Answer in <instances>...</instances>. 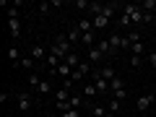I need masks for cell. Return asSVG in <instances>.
<instances>
[{
	"label": "cell",
	"mask_w": 156,
	"mask_h": 117,
	"mask_svg": "<svg viewBox=\"0 0 156 117\" xmlns=\"http://www.w3.org/2000/svg\"><path fill=\"white\" fill-rule=\"evenodd\" d=\"M122 16L128 18L130 23H135V26H140V23H148V21H151V13H146L143 8H140V3H128V5L122 8Z\"/></svg>",
	"instance_id": "cell-1"
},
{
	"label": "cell",
	"mask_w": 156,
	"mask_h": 117,
	"mask_svg": "<svg viewBox=\"0 0 156 117\" xmlns=\"http://www.w3.org/2000/svg\"><path fill=\"white\" fill-rule=\"evenodd\" d=\"M109 47H112V52H117V50H130V42H128V37H122L120 31H112Z\"/></svg>",
	"instance_id": "cell-2"
},
{
	"label": "cell",
	"mask_w": 156,
	"mask_h": 117,
	"mask_svg": "<svg viewBox=\"0 0 156 117\" xmlns=\"http://www.w3.org/2000/svg\"><path fill=\"white\" fill-rule=\"evenodd\" d=\"M91 83L96 86V91H99V94H109V81H104V78L99 76V73H91Z\"/></svg>",
	"instance_id": "cell-3"
},
{
	"label": "cell",
	"mask_w": 156,
	"mask_h": 117,
	"mask_svg": "<svg viewBox=\"0 0 156 117\" xmlns=\"http://www.w3.org/2000/svg\"><path fill=\"white\" fill-rule=\"evenodd\" d=\"M16 104H18L21 112H29V109H31V96H29L26 91H18V94H16Z\"/></svg>",
	"instance_id": "cell-4"
},
{
	"label": "cell",
	"mask_w": 156,
	"mask_h": 117,
	"mask_svg": "<svg viewBox=\"0 0 156 117\" xmlns=\"http://www.w3.org/2000/svg\"><path fill=\"white\" fill-rule=\"evenodd\" d=\"M151 104H154V94H140L138 99H135V107H138V112H146Z\"/></svg>",
	"instance_id": "cell-5"
},
{
	"label": "cell",
	"mask_w": 156,
	"mask_h": 117,
	"mask_svg": "<svg viewBox=\"0 0 156 117\" xmlns=\"http://www.w3.org/2000/svg\"><path fill=\"white\" fill-rule=\"evenodd\" d=\"M29 55H31L34 60L39 62V60H47V55H50V52H47L42 44H31V47H29Z\"/></svg>",
	"instance_id": "cell-6"
},
{
	"label": "cell",
	"mask_w": 156,
	"mask_h": 117,
	"mask_svg": "<svg viewBox=\"0 0 156 117\" xmlns=\"http://www.w3.org/2000/svg\"><path fill=\"white\" fill-rule=\"evenodd\" d=\"M8 34H11L13 39L21 37V18H8Z\"/></svg>",
	"instance_id": "cell-7"
},
{
	"label": "cell",
	"mask_w": 156,
	"mask_h": 117,
	"mask_svg": "<svg viewBox=\"0 0 156 117\" xmlns=\"http://www.w3.org/2000/svg\"><path fill=\"white\" fill-rule=\"evenodd\" d=\"M65 39H68V42H70V44H76V42H81V39H83V31L78 29V23H76V26H73V29H68Z\"/></svg>",
	"instance_id": "cell-8"
},
{
	"label": "cell",
	"mask_w": 156,
	"mask_h": 117,
	"mask_svg": "<svg viewBox=\"0 0 156 117\" xmlns=\"http://www.w3.org/2000/svg\"><path fill=\"white\" fill-rule=\"evenodd\" d=\"M101 60H104V52H101L99 47H89V62L91 65H99Z\"/></svg>",
	"instance_id": "cell-9"
},
{
	"label": "cell",
	"mask_w": 156,
	"mask_h": 117,
	"mask_svg": "<svg viewBox=\"0 0 156 117\" xmlns=\"http://www.w3.org/2000/svg\"><path fill=\"white\" fill-rule=\"evenodd\" d=\"M18 68H23V70L34 73V68H37V60H34V57H31V55H29V52H26V55L21 57V62H18Z\"/></svg>",
	"instance_id": "cell-10"
},
{
	"label": "cell",
	"mask_w": 156,
	"mask_h": 117,
	"mask_svg": "<svg viewBox=\"0 0 156 117\" xmlns=\"http://www.w3.org/2000/svg\"><path fill=\"white\" fill-rule=\"evenodd\" d=\"M120 91H125V83H122V78L117 76V78H112V81H109V94L115 96V94H120Z\"/></svg>",
	"instance_id": "cell-11"
},
{
	"label": "cell",
	"mask_w": 156,
	"mask_h": 117,
	"mask_svg": "<svg viewBox=\"0 0 156 117\" xmlns=\"http://www.w3.org/2000/svg\"><path fill=\"white\" fill-rule=\"evenodd\" d=\"M21 50H18V47H11V50H8V60H11V65L13 68H18V62H21Z\"/></svg>",
	"instance_id": "cell-12"
},
{
	"label": "cell",
	"mask_w": 156,
	"mask_h": 117,
	"mask_svg": "<svg viewBox=\"0 0 156 117\" xmlns=\"http://www.w3.org/2000/svg\"><path fill=\"white\" fill-rule=\"evenodd\" d=\"M112 112L107 109L104 104H91V117H109Z\"/></svg>",
	"instance_id": "cell-13"
},
{
	"label": "cell",
	"mask_w": 156,
	"mask_h": 117,
	"mask_svg": "<svg viewBox=\"0 0 156 117\" xmlns=\"http://www.w3.org/2000/svg\"><path fill=\"white\" fill-rule=\"evenodd\" d=\"M81 62H83V60H81V57H78V52H70V55L65 57V65L70 68V70H76V68L81 65Z\"/></svg>",
	"instance_id": "cell-14"
},
{
	"label": "cell",
	"mask_w": 156,
	"mask_h": 117,
	"mask_svg": "<svg viewBox=\"0 0 156 117\" xmlns=\"http://www.w3.org/2000/svg\"><path fill=\"white\" fill-rule=\"evenodd\" d=\"M96 73H99V76L104 78V81H112V78H117V73H115V68H112V65H104V68H99Z\"/></svg>",
	"instance_id": "cell-15"
},
{
	"label": "cell",
	"mask_w": 156,
	"mask_h": 117,
	"mask_svg": "<svg viewBox=\"0 0 156 117\" xmlns=\"http://www.w3.org/2000/svg\"><path fill=\"white\" fill-rule=\"evenodd\" d=\"M70 96H73V94H70V89H62V86L55 91V101H68Z\"/></svg>",
	"instance_id": "cell-16"
},
{
	"label": "cell",
	"mask_w": 156,
	"mask_h": 117,
	"mask_svg": "<svg viewBox=\"0 0 156 117\" xmlns=\"http://www.w3.org/2000/svg\"><path fill=\"white\" fill-rule=\"evenodd\" d=\"M29 86H31V89H37V91H39V86H42V76H39L37 70L29 73Z\"/></svg>",
	"instance_id": "cell-17"
},
{
	"label": "cell",
	"mask_w": 156,
	"mask_h": 117,
	"mask_svg": "<svg viewBox=\"0 0 156 117\" xmlns=\"http://www.w3.org/2000/svg\"><path fill=\"white\" fill-rule=\"evenodd\" d=\"M55 76H60V78H62V81H68V78H70V76H73V70H70V68H68V65H65V62H62V65H60V68H57V70H55Z\"/></svg>",
	"instance_id": "cell-18"
},
{
	"label": "cell",
	"mask_w": 156,
	"mask_h": 117,
	"mask_svg": "<svg viewBox=\"0 0 156 117\" xmlns=\"http://www.w3.org/2000/svg\"><path fill=\"white\" fill-rule=\"evenodd\" d=\"M91 23H94V29H107L109 26V18L107 16H96V18H91Z\"/></svg>",
	"instance_id": "cell-19"
},
{
	"label": "cell",
	"mask_w": 156,
	"mask_h": 117,
	"mask_svg": "<svg viewBox=\"0 0 156 117\" xmlns=\"http://www.w3.org/2000/svg\"><path fill=\"white\" fill-rule=\"evenodd\" d=\"M130 52L138 55V57H143L146 55V44H143V42H135V44H130Z\"/></svg>",
	"instance_id": "cell-20"
},
{
	"label": "cell",
	"mask_w": 156,
	"mask_h": 117,
	"mask_svg": "<svg viewBox=\"0 0 156 117\" xmlns=\"http://www.w3.org/2000/svg\"><path fill=\"white\" fill-rule=\"evenodd\" d=\"M78 29H81V31H94V23H91V18H81V21H78Z\"/></svg>",
	"instance_id": "cell-21"
},
{
	"label": "cell",
	"mask_w": 156,
	"mask_h": 117,
	"mask_svg": "<svg viewBox=\"0 0 156 117\" xmlns=\"http://www.w3.org/2000/svg\"><path fill=\"white\" fill-rule=\"evenodd\" d=\"M68 101H70V107H73V109H81V104H83V94H73Z\"/></svg>",
	"instance_id": "cell-22"
},
{
	"label": "cell",
	"mask_w": 156,
	"mask_h": 117,
	"mask_svg": "<svg viewBox=\"0 0 156 117\" xmlns=\"http://www.w3.org/2000/svg\"><path fill=\"white\" fill-rule=\"evenodd\" d=\"M96 94H99V91H96L94 83H86V86H83V96H86V99H94Z\"/></svg>",
	"instance_id": "cell-23"
},
{
	"label": "cell",
	"mask_w": 156,
	"mask_h": 117,
	"mask_svg": "<svg viewBox=\"0 0 156 117\" xmlns=\"http://www.w3.org/2000/svg\"><path fill=\"white\" fill-rule=\"evenodd\" d=\"M120 107H122V101H120V99H115V96H112V99H109V104H107V109H109L112 115H115V112H120Z\"/></svg>",
	"instance_id": "cell-24"
},
{
	"label": "cell",
	"mask_w": 156,
	"mask_h": 117,
	"mask_svg": "<svg viewBox=\"0 0 156 117\" xmlns=\"http://www.w3.org/2000/svg\"><path fill=\"white\" fill-rule=\"evenodd\" d=\"M96 47H99L104 55H112V47H109V39H104V42H96Z\"/></svg>",
	"instance_id": "cell-25"
},
{
	"label": "cell",
	"mask_w": 156,
	"mask_h": 117,
	"mask_svg": "<svg viewBox=\"0 0 156 117\" xmlns=\"http://www.w3.org/2000/svg\"><path fill=\"white\" fill-rule=\"evenodd\" d=\"M55 109H60V115H62V112L73 109V107H70V101H55Z\"/></svg>",
	"instance_id": "cell-26"
},
{
	"label": "cell",
	"mask_w": 156,
	"mask_h": 117,
	"mask_svg": "<svg viewBox=\"0 0 156 117\" xmlns=\"http://www.w3.org/2000/svg\"><path fill=\"white\" fill-rule=\"evenodd\" d=\"M140 8H143V11H154V8H156V0H143Z\"/></svg>",
	"instance_id": "cell-27"
},
{
	"label": "cell",
	"mask_w": 156,
	"mask_h": 117,
	"mask_svg": "<svg viewBox=\"0 0 156 117\" xmlns=\"http://www.w3.org/2000/svg\"><path fill=\"white\" fill-rule=\"evenodd\" d=\"M86 78V73H81V70H73V76H70V81L76 83V81H83Z\"/></svg>",
	"instance_id": "cell-28"
},
{
	"label": "cell",
	"mask_w": 156,
	"mask_h": 117,
	"mask_svg": "<svg viewBox=\"0 0 156 117\" xmlns=\"http://www.w3.org/2000/svg\"><path fill=\"white\" fill-rule=\"evenodd\" d=\"M146 60H148L151 70H156V52H148V57H146Z\"/></svg>",
	"instance_id": "cell-29"
},
{
	"label": "cell",
	"mask_w": 156,
	"mask_h": 117,
	"mask_svg": "<svg viewBox=\"0 0 156 117\" xmlns=\"http://www.w3.org/2000/svg\"><path fill=\"white\" fill-rule=\"evenodd\" d=\"M60 117H81V109H68V112H62Z\"/></svg>",
	"instance_id": "cell-30"
},
{
	"label": "cell",
	"mask_w": 156,
	"mask_h": 117,
	"mask_svg": "<svg viewBox=\"0 0 156 117\" xmlns=\"http://www.w3.org/2000/svg\"><path fill=\"white\" fill-rule=\"evenodd\" d=\"M39 91H42V94H47V91H52V83H50V81H42V86H39Z\"/></svg>",
	"instance_id": "cell-31"
},
{
	"label": "cell",
	"mask_w": 156,
	"mask_h": 117,
	"mask_svg": "<svg viewBox=\"0 0 156 117\" xmlns=\"http://www.w3.org/2000/svg\"><path fill=\"white\" fill-rule=\"evenodd\" d=\"M50 8H55V5H52V3H39V11L42 13H50Z\"/></svg>",
	"instance_id": "cell-32"
},
{
	"label": "cell",
	"mask_w": 156,
	"mask_h": 117,
	"mask_svg": "<svg viewBox=\"0 0 156 117\" xmlns=\"http://www.w3.org/2000/svg\"><path fill=\"white\" fill-rule=\"evenodd\" d=\"M140 62H143V57H138V55H133V57H130V65H133V68H138Z\"/></svg>",
	"instance_id": "cell-33"
},
{
	"label": "cell",
	"mask_w": 156,
	"mask_h": 117,
	"mask_svg": "<svg viewBox=\"0 0 156 117\" xmlns=\"http://www.w3.org/2000/svg\"><path fill=\"white\" fill-rule=\"evenodd\" d=\"M73 5H76V8H86V11H89V3H86V0H76Z\"/></svg>",
	"instance_id": "cell-34"
},
{
	"label": "cell",
	"mask_w": 156,
	"mask_h": 117,
	"mask_svg": "<svg viewBox=\"0 0 156 117\" xmlns=\"http://www.w3.org/2000/svg\"><path fill=\"white\" fill-rule=\"evenodd\" d=\"M47 117H60V115H47Z\"/></svg>",
	"instance_id": "cell-35"
},
{
	"label": "cell",
	"mask_w": 156,
	"mask_h": 117,
	"mask_svg": "<svg viewBox=\"0 0 156 117\" xmlns=\"http://www.w3.org/2000/svg\"><path fill=\"white\" fill-rule=\"evenodd\" d=\"M154 78H156V70H154Z\"/></svg>",
	"instance_id": "cell-36"
}]
</instances>
